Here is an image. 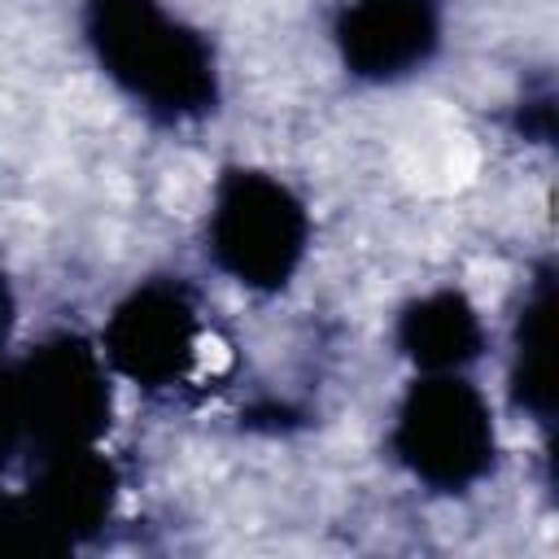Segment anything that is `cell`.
I'll return each instance as SVG.
<instances>
[{"label": "cell", "instance_id": "6da1fadb", "mask_svg": "<svg viewBox=\"0 0 559 559\" xmlns=\"http://www.w3.org/2000/svg\"><path fill=\"white\" fill-rule=\"evenodd\" d=\"M83 31L105 74L153 118L192 122L214 114V48L157 0H87Z\"/></svg>", "mask_w": 559, "mask_h": 559}, {"label": "cell", "instance_id": "7a4b0ae2", "mask_svg": "<svg viewBox=\"0 0 559 559\" xmlns=\"http://www.w3.org/2000/svg\"><path fill=\"white\" fill-rule=\"evenodd\" d=\"M205 236L218 271H227L245 288L275 293L306 258L310 218L288 183L262 170H227L218 179Z\"/></svg>", "mask_w": 559, "mask_h": 559}, {"label": "cell", "instance_id": "3957f363", "mask_svg": "<svg viewBox=\"0 0 559 559\" xmlns=\"http://www.w3.org/2000/svg\"><path fill=\"white\" fill-rule=\"evenodd\" d=\"M393 454L441 493L476 485L493 467V419L485 397L454 371L411 384L397 406Z\"/></svg>", "mask_w": 559, "mask_h": 559}, {"label": "cell", "instance_id": "277c9868", "mask_svg": "<svg viewBox=\"0 0 559 559\" xmlns=\"http://www.w3.org/2000/svg\"><path fill=\"white\" fill-rule=\"evenodd\" d=\"M22 441L35 454L96 445L109 428V380L100 354L83 336H52L17 362Z\"/></svg>", "mask_w": 559, "mask_h": 559}, {"label": "cell", "instance_id": "5b68a950", "mask_svg": "<svg viewBox=\"0 0 559 559\" xmlns=\"http://www.w3.org/2000/svg\"><path fill=\"white\" fill-rule=\"evenodd\" d=\"M197 297L183 280H148L105 323V362L140 389H170L197 358Z\"/></svg>", "mask_w": 559, "mask_h": 559}, {"label": "cell", "instance_id": "8992f818", "mask_svg": "<svg viewBox=\"0 0 559 559\" xmlns=\"http://www.w3.org/2000/svg\"><path fill=\"white\" fill-rule=\"evenodd\" d=\"M35 459H39L35 476L17 502L44 555H66L109 520L114 498H118V476L109 459L96 454V445L48 450Z\"/></svg>", "mask_w": 559, "mask_h": 559}, {"label": "cell", "instance_id": "52a82bcc", "mask_svg": "<svg viewBox=\"0 0 559 559\" xmlns=\"http://www.w3.org/2000/svg\"><path fill=\"white\" fill-rule=\"evenodd\" d=\"M336 48L349 74L393 83L441 48V0H354L336 17Z\"/></svg>", "mask_w": 559, "mask_h": 559}, {"label": "cell", "instance_id": "ba28073f", "mask_svg": "<svg viewBox=\"0 0 559 559\" xmlns=\"http://www.w3.org/2000/svg\"><path fill=\"white\" fill-rule=\"evenodd\" d=\"M397 345L419 371L441 376V371H459V367L480 358L485 328H480V319L463 293L441 288V293H428L402 310Z\"/></svg>", "mask_w": 559, "mask_h": 559}, {"label": "cell", "instance_id": "9c48e42d", "mask_svg": "<svg viewBox=\"0 0 559 559\" xmlns=\"http://www.w3.org/2000/svg\"><path fill=\"white\" fill-rule=\"evenodd\" d=\"M550 314H555V280L550 271L537 275L520 328H515V371H511V393L515 406L550 424L555 415V384H550Z\"/></svg>", "mask_w": 559, "mask_h": 559}, {"label": "cell", "instance_id": "30bf717a", "mask_svg": "<svg viewBox=\"0 0 559 559\" xmlns=\"http://www.w3.org/2000/svg\"><path fill=\"white\" fill-rule=\"evenodd\" d=\"M17 445H26L22 441V402H17V362L0 358V467Z\"/></svg>", "mask_w": 559, "mask_h": 559}, {"label": "cell", "instance_id": "8fae6325", "mask_svg": "<svg viewBox=\"0 0 559 559\" xmlns=\"http://www.w3.org/2000/svg\"><path fill=\"white\" fill-rule=\"evenodd\" d=\"M13 314H17V306H13V288H9V280L0 275V345H4L9 332H13Z\"/></svg>", "mask_w": 559, "mask_h": 559}]
</instances>
